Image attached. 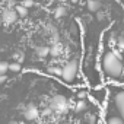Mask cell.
<instances>
[{
    "label": "cell",
    "instance_id": "1",
    "mask_svg": "<svg viewBox=\"0 0 124 124\" xmlns=\"http://www.w3.org/2000/svg\"><path fill=\"white\" fill-rule=\"evenodd\" d=\"M102 70L108 78H118L123 73V60L118 51H107L102 57Z\"/></svg>",
    "mask_w": 124,
    "mask_h": 124
},
{
    "label": "cell",
    "instance_id": "2",
    "mask_svg": "<svg viewBox=\"0 0 124 124\" xmlns=\"http://www.w3.org/2000/svg\"><path fill=\"white\" fill-rule=\"evenodd\" d=\"M78 70H79V58H72L69 61L61 66V79L67 83H72L75 79H76V75H78Z\"/></svg>",
    "mask_w": 124,
    "mask_h": 124
},
{
    "label": "cell",
    "instance_id": "3",
    "mask_svg": "<svg viewBox=\"0 0 124 124\" xmlns=\"http://www.w3.org/2000/svg\"><path fill=\"white\" fill-rule=\"evenodd\" d=\"M50 108L55 112H67L69 109V101L63 96V95H54L53 99H51V104H50Z\"/></svg>",
    "mask_w": 124,
    "mask_h": 124
},
{
    "label": "cell",
    "instance_id": "4",
    "mask_svg": "<svg viewBox=\"0 0 124 124\" xmlns=\"http://www.w3.org/2000/svg\"><path fill=\"white\" fill-rule=\"evenodd\" d=\"M22 115H23V118H25L26 121H34V120H37V118L39 117V109L37 108V105L28 104V105L23 108Z\"/></svg>",
    "mask_w": 124,
    "mask_h": 124
},
{
    "label": "cell",
    "instance_id": "5",
    "mask_svg": "<svg viewBox=\"0 0 124 124\" xmlns=\"http://www.w3.org/2000/svg\"><path fill=\"white\" fill-rule=\"evenodd\" d=\"M2 21H3V25H6V26H9V25H12V23H15L16 21H18V13H16V10L15 9H5L3 12H2Z\"/></svg>",
    "mask_w": 124,
    "mask_h": 124
},
{
    "label": "cell",
    "instance_id": "6",
    "mask_svg": "<svg viewBox=\"0 0 124 124\" xmlns=\"http://www.w3.org/2000/svg\"><path fill=\"white\" fill-rule=\"evenodd\" d=\"M114 101H115V107H117V109H118V112H120V117L124 120V91L118 92V93L115 95Z\"/></svg>",
    "mask_w": 124,
    "mask_h": 124
},
{
    "label": "cell",
    "instance_id": "7",
    "mask_svg": "<svg viewBox=\"0 0 124 124\" xmlns=\"http://www.w3.org/2000/svg\"><path fill=\"white\" fill-rule=\"evenodd\" d=\"M101 8H102V5L99 0H89L88 2V10L92 13H98L101 10Z\"/></svg>",
    "mask_w": 124,
    "mask_h": 124
},
{
    "label": "cell",
    "instance_id": "8",
    "mask_svg": "<svg viewBox=\"0 0 124 124\" xmlns=\"http://www.w3.org/2000/svg\"><path fill=\"white\" fill-rule=\"evenodd\" d=\"M92 96L95 98V101H96V102H101V104H104V102H105V96H107V92H105V89L93 91V92H92Z\"/></svg>",
    "mask_w": 124,
    "mask_h": 124
},
{
    "label": "cell",
    "instance_id": "9",
    "mask_svg": "<svg viewBox=\"0 0 124 124\" xmlns=\"http://www.w3.org/2000/svg\"><path fill=\"white\" fill-rule=\"evenodd\" d=\"M47 72L54 76H61V66H55L54 63H50L47 66Z\"/></svg>",
    "mask_w": 124,
    "mask_h": 124
},
{
    "label": "cell",
    "instance_id": "10",
    "mask_svg": "<svg viewBox=\"0 0 124 124\" xmlns=\"http://www.w3.org/2000/svg\"><path fill=\"white\" fill-rule=\"evenodd\" d=\"M66 13H67L66 6H57V8L54 9V18H55V19H61V18H64V16H66Z\"/></svg>",
    "mask_w": 124,
    "mask_h": 124
},
{
    "label": "cell",
    "instance_id": "11",
    "mask_svg": "<svg viewBox=\"0 0 124 124\" xmlns=\"http://www.w3.org/2000/svg\"><path fill=\"white\" fill-rule=\"evenodd\" d=\"M61 50H63V47H61V44H60V42L53 44V45L50 47V54H51L53 57H58V55L61 54Z\"/></svg>",
    "mask_w": 124,
    "mask_h": 124
},
{
    "label": "cell",
    "instance_id": "12",
    "mask_svg": "<svg viewBox=\"0 0 124 124\" xmlns=\"http://www.w3.org/2000/svg\"><path fill=\"white\" fill-rule=\"evenodd\" d=\"M35 53L39 55V57H45L50 54V47H45V45H38L35 47Z\"/></svg>",
    "mask_w": 124,
    "mask_h": 124
},
{
    "label": "cell",
    "instance_id": "13",
    "mask_svg": "<svg viewBox=\"0 0 124 124\" xmlns=\"http://www.w3.org/2000/svg\"><path fill=\"white\" fill-rule=\"evenodd\" d=\"M86 109H88V102H86L85 99L78 101V104L75 105V112H83V111H86Z\"/></svg>",
    "mask_w": 124,
    "mask_h": 124
},
{
    "label": "cell",
    "instance_id": "14",
    "mask_svg": "<svg viewBox=\"0 0 124 124\" xmlns=\"http://www.w3.org/2000/svg\"><path fill=\"white\" fill-rule=\"evenodd\" d=\"M15 10H16V13H18L21 18H25V16L28 15V9H26L25 6H22V5H16V6H15Z\"/></svg>",
    "mask_w": 124,
    "mask_h": 124
},
{
    "label": "cell",
    "instance_id": "15",
    "mask_svg": "<svg viewBox=\"0 0 124 124\" xmlns=\"http://www.w3.org/2000/svg\"><path fill=\"white\" fill-rule=\"evenodd\" d=\"M21 69H22V66H21V63H18V61H13V63H10V64H9V70H10V72H13V73L21 72Z\"/></svg>",
    "mask_w": 124,
    "mask_h": 124
},
{
    "label": "cell",
    "instance_id": "16",
    "mask_svg": "<svg viewBox=\"0 0 124 124\" xmlns=\"http://www.w3.org/2000/svg\"><path fill=\"white\" fill-rule=\"evenodd\" d=\"M107 124H124V120L121 117H111Z\"/></svg>",
    "mask_w": 124,
    "mask_h": 124
},
{
    "label": "cell",
    "instance_id": "17",
    "mask_svg": "<svg viewBox=\"0 0 124 124\" xmlns=\"http://www.w3.org/2000/svg\"><path fill=\"white\" fill-rule=\"evenodd\" d=\"M8 70H9V64L5 61H0V75H5Z\"/></svg>",
    "mask_w": 124,
    "mask_h": 124
},
{
    "label": "cell",
    "instance_id": "18",
    "mask_svg": "<svg viewBox=\"0 0 124 124\" xmlns=\"http://www.w3.org/2000/svg\"><path fill=\"white\" fill-rule=\"evenodd\" d=\"M85 121H86L88 124H95V121H96V118H95V117H93L92 114H89V112H88V114L85 115Z\"/></svg>",
    "mask_w": 124,
    "mask_h": 124
},
{
    "label": "cell",
    "instance_id": "19",
    "mask_svg": "<svg viewBox=\"0 0 124 124\" xmlns=\"http://www.w3.org/2000/svg\"><path fill=\"white\" fill-rule=\"evenodd\" d=\"M13 58L18 61V63H22V61H23V53H22V51L15 53V54H13Z\"/></svg>",
    "mask_w": 124,
    "mask_h": 124
},
{
    "label": "cell",
    "instance_id": "20",
    "mask_svg": "<svg viewBox=\"0 0 124 124\" xmlns=\"http://www.w3.org/2000/svg\"><path fill=\"white\" fill-rule=\"evenodd\" d=\"M21 5L25 6L26 9H29V8H32L35 5V2H34V0H23V2H21Z\"/></svg>",
    "mask_w": 124,
    "mask_h": 124
},
{
    "label": "cell",
    "instance_id": "21",
    "mask_svg": "<svg viewBox=\"0 0 124 124\" xmlns=\"http://www.w3.org/2000/svg\"><path fill=\"white\" fill-rule=\"evenodd\" d=\"M47 29H48V32H50L51 35H55V34H58L57 28H55L54 25H51V23H48V25H47Z\"/></svg>",
    "mask_w": 124,
    "mask_h": 124
},
{
    "label": "cell",
    "instance_id": "22",
    "mask_svg": "<svg viewBox=\"0 0 124 124\" xmlns=\"http://www.w3.org/2000/svg\"><path fill=\"white\" fill-rule=\"evenodd\" d=\"M117 45H118V51H124V37L118 39V42H117Z\"/></svg>",
    "mask_w": 124,
    "mask_h": 124
},
{
    "label": "cell",
    "instance_id": "23",
    "mask_svg": "<svg viewBox=\"0 0 124 124\" xmlns=\"http://www.w3.org/2000/svg\"><path fill=\"white\" fill-rule=\"evenodd\" d=\"M86 96H88V92H79V93H78V98H79V99H85Z\"/></svg>",
    "mask_w": 124,
    "mask_h": 124
},
{
    "label": "cell",
    "instance_id": "24",
    "mask_svg": "<svg viewBox=\"0 0 124 124\" xmlns=\"http://www.w3.org/2000/svg\"><path fill=\"white\" fill-rule=\"evenodd\" d=\"M6 82V75H0V85H3Z\"/></svg>",
    "mask_w": 124,
    "mask_h": 124
},
{
    "label": "cell",
    "instance_id": "25",
    "mask_svg": "<svg viewBox=\"0 0 124 124\" xmlns=\"http://www.w3.org/2000/svg\"><path fill=\"white\" fill-rule=\"evenodd\" d=\"M104 18H105V13H104V12H101V10H99V12H98V19H99V21H102V19H104Z\"/></svg>",
    "mask_w": 124,
    "mask_h": 124
},
{
    "label": "cell",
    "instance_id": "26",
    "mask_svg": "<svg viewBox=\"0 0 124 124\" xmlns=\"http://www.w3.org/2000/svg\"><path fill=\"white\" fill-rule=\"evenodd\" d=\"M9 124H23V123H21V121H16V120H12Z\"/></svg>",
    "mask_w": 124,
    "mask_h": 124
},
{
    "label": "cell",
    "instance_id": "27",
    "mask_svg": "<svg viewBox=\"0 0 124 124\" xmlns=\"http://www.w3.org/2000/svg\"><path fill=\"white\" fill-rule=\"evenodd\" d=\"M3 25V21H2V16H0V26H2Z\"/></svg>",
    "mask_w": 124,
    "mask_h": 124
},
{
    "label": "cell",
    "instance_id": "28",
    "mask_svg": "<svg viewBox=\"0 0 124 124\" xmlns=\"http://www.w3.org/2000/svg\"><path fill=\"white\" fill-rule=\"evenodd\" d=\"M70 2H72V3H76V2H78V0H70Z\"/></svg>",
    "mask_w": 124,
    "mask_h": 124
},
{
    "label": "cell",
    "instance_id": "29",
    "mask_svg": "<svg viewBox=\"0 0 124 124\" xmlns=\"http://www.w3.org/2000/svg\"><path fill=\"white\" fill-rule=\"evenodd\" d=\"M21 2H23V0H21Z\"/></svg>",
    "mask_w": 124,
    "mask_h": 124
},
{
    "label": "cell",
    "instance_id": "30",
    "mask_svg": "<svg viewBox=\"0 0 124 124\" xmlns=\"http://www.w3.org/2000/svg\"><path fill=\"white\" fill-rule=\"evenodd\" d=\"M64 2H66V0H64Z\"/></svg>",
    "mask_w": 124,
    "mask_h": 124
}]
</instances>
